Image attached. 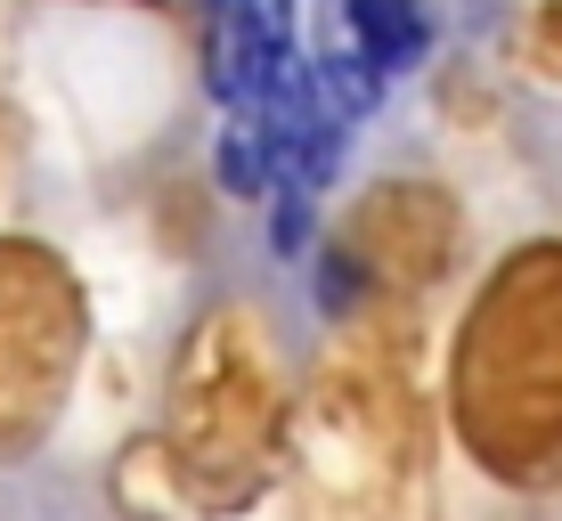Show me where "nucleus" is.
Returning <instances> with one entry per match:
<instances>
[{
    "mask_svg": "<svg viewBox=\"0 0 562 521\" xmlns=\"http://www.w3.org/2000/svg\"><path fill=\"white\" fill-rule=\"evenodd\" d=\"M342 16H351V57L367 73H408L432 49V25L416 0H351Z\"/></svg>",
    "mask_w": 562,
    "mask_h": 521,
    "instance_id": "nucleus-1",
    "label": "nucleus"
},
{
    "mask_svg": "<svg viewBox=\"0 0 562 521\" xmlns=\"http://www.w3.org/2000/svg\"><path fill=\"white\" fill-rule=\"evenodd\" d=\"M212 171H221L228 196H269V147H261V123H254V114H228L221 147H212Z\"/></svg>",
    "mask_w": 562,
    "mask_h": 521,
    "instance_id": "nucleus-2",
    "label": "nucleus"
},
{
    "mask_svg": "<svg viewBox=\"0 0 562 521\" xmlns=\"http://www.w3.org/2000/svg\"><path fill=\"white\" fill-rule=\"evenodd\" d=\"M261 49H294V0H228Z\"/></svg>",
    "mask_w": 562,
    "mask_h": 521,
    "instance_id": "nucleus-3",
    "label": "nucleus"
},
{
    "mask_svg": "<svg viewBox=\"0 0 562 521\" xmlns=\"http://www.w3.org/2000/svg\"><path fill=\"white\" fill-rule=\"evenodd\" d=\"M302 245H310V196L278 188V253H302Z\"/></svg>",
    "mask_w": 562,
    "mask_h": 521,
    "instance_id": "nucleus-4",
    "label": "nucleus"
}]
</instances>
